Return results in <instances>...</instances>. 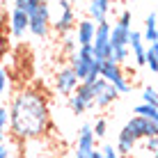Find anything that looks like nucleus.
Wrapping results in <instances>:
<instances>
[{"mask_svg": "<svg viewBox=\"0 0 158 158\" xmlns=\"http://www.w3.org/2000/svg\"><path fill=\"white\" fill-rule=\"evenodd\" d=\"M119 99V92L115 89V85L108 83L106 78H96L92 83V101H94V108L96 110H108Z\"/></svg>", "mask_w": 158, "mask_h": 158, "instance_id": "5", "label": "nucleus"}, {"mask_svg": "<svg viewBox=\"0 0 158 158\" xmlns=\"http://www.w3.org/2000/svg\"><path fill=\"white\" fill-rule=\"evenodd\" d=\"M69 2H71V5H78V2H83V0H69Z\"/></svg>", "mask_w": 158, "mask_h": 158, "instance_id": "30", "label": "nucleus"}, {"mask_svg": "<svg viewBox=\"0 0 158 158\" xmlns=\"http://www.w3.org/2000/svg\"><path fill=\"white\" fill-rule=\"evenodd\" d=\"M110 12H112V0H89V5H87V14L94 23L106 21Z\"/></svg>", "mask_w": 158, "mask_h": 158, "instance_id": "14", "label": "nucleus"}, {"mask_svg": "<svg viewBox=\"0 0 158 158\" xmlns=\"http://www.w3.org/2000/svg\"><path fill=\"white\" fill-rule=\"evenodd\" d=\"M128 32L131 25H122V23L110 25V46H128Z\"/></svg>", "mask_w": 158, "mask_h": 158, "instance_id": "16", "label": "nucleus"}, {"mask_svg": "<svg viewBox=\"0 0 158 158\" xmlns=\"http://www.w3.org/2000/svg\"><path fill=\"white\" fill-rule=\"evenodd\" d=\"M133 115H140V117H147V119H156V122H158V106L142 101L140 106L133 108Z\"/></svg>", "mask_w": 158, "mask_h": 158, "instance_id": "19", "label": "nucleus"}, {"mask_svg": "<svg viewBox=\"0 0 158 158\" xmlns=\"http://www.w3.org/2000/svg\"><path fill=\"white\" fill-rule=\"evenodd\" d=\"M9 30H12L14 39H23V35L28 32V12L14 7L12 16H9Z\"/></svg>", "mask_w": 158, "mask_h": 158, "instance_id": "13", "label": "nucleus"}, {"mask_svg": "<svg viewBox=\"0 0 158 158\" xmlns=\"http://www.w3.org/2000/svg\"><path fill=\"white\" fill-rule=\"evenodd\" d=\"M76 12H73V5L69 2V0H60V16L55 21L51 19V28L57 32V35H69V32L73 30V25H76Z\"/></svg>", "mask_w": 158, "mask_h": 158, "instance_id": "9", "label": "nucleus"}, {"mask_svg": "<svg viewBox=\"0 0 158 158\" xmlns=\"http://www.w3.org/2000/svg\"><path fill=\"white\" fill-rule=\"evenodd\" d=\"M101 156H106V158H117V149L112 144H106V147H101Z\"/></svg>", "mask_w": 158, "mask_h": 158, "instance_id": "29", "label": "nucleus"}, {"mask_svg": "<svg viewBox=\"0 0 158 158\" xmlns=\"http://www.w3.org/2000/svg\"><path fill=\"white\" fill-rule=\"evenodd\" d=\"M44 2H51V0H44Z\"/></svg>", "mask_w": 158, "mask_h": 158, "instance_id": "31", "label": "nucleus"}, {"mask_svg": "<svg viewBox=\"0 0 158 158\" xmlns=\"http://www.w3.org/2000/svg\"><path fill=\"white\" fill-rule=\"evenodd\" d=\"M99 76H101V78H106L108 83L115 85V89L119 92V96H122V94H131V92H133V85H131V80L126 78V73H124V64L115 62V60H110V57L101 60Z\"/></svg>", "mask_w": 158, "mask_h": 158, "instance_id": "3", "label": "nucleus"}, {"mask_svg": "<svg viewBox=\"0 0 158 158\" xmlns=\"http://www.w3.org/2000/svg\"><path fill=\"white\" fill-rule=\"evenodd\" d=\"M131 2H133V0H131Z\"/></svg>", "mask_w": 158, "mask_h": 158, "instance_id": "32", "label": "nucleus"}, {"mask_svg": "<svg viewBox=\"0 0 158 158\" xmlns=\"http://www.w3.org/2000/svg\"><path fill=\"white\" fill-rule=\"evenodd\" d=\"M92 131H94L96 138H106V133H108V119L106 117H99V119H96V124H92Z\"/></svg>", "mask_w": 158, "mask_h": 158, "instance_id": "21", "label": "nucleus"}, {"mask_svg": "<svg viewBox=\"0 0 158 158\" xmlns=\"http://www.w3.org/2000/svg\"><path fill=\"white\" fill-rule=\"evenodd\" d=\"M76 156L78 158H101V149H96V135L92 131V124L80 126L78 142H76Z\"/></svg>", "mask_w": 158, "mask_h": 158, "instance_id": "7", "label": "nucleus"}, {"mask_svg": "<svg viewBox=\"0 0 158 158\" xmlns=\"http://www.w3.org/2000/svg\"><path fill=\"white\" fill-rule=\"evenodd\" d=\"M62 48H64V53H69V55H71L76 48H78V44H76V39H71V37L64 35V44H62Z\"/></svg>", "mask_w": 158, "mask_h": 158, "instance_id": "27", "label": "nucleus"}, {"mask_svg": "<svg viewBox=\"0 0 158 158\" xmlns=\"http://www.w3.org/2000/svg\"><path fill=\"white\" fill-rule=\"evenodd\" d=\"M7 122H9V112L7 106H0V140L7 135Z\"/></svg>", "mask_w": 158, "mask_h": 158, "instance_id": "24", "label": "nucleus"}, {"mask_svg": "<svg viewBox=\"0 0 158 158\" xmlns=\"http://www.w3.org/2000/svg\"><path fill=\"white\" fill-rule=\"evenodd\" d=\"M37 2H44V0H16L14 7H19V9H23V12H28V9H32Z\"/></svg>", "mask_w": 158, "mask_h": 158, "instance_id": "26", "label": "nucleus"}, {"mask_svg": "<svg viewBox=\"0 0 158 158\" xmlns=\"http://www.w3.org/2000/svg\"><path fill=\"white\" fill-rule=\"evenodd\" d=\"M126 128L135 135L138 142L144 140V138H149V135H158V122L156 119H147V117H140V115L131 117L126 122Z\"/></svg>", "mask_w": 158, "mask_h": 158, "instance_id": "10", "label": "nucleus"}, {"mask_svg": "<svg viewBox=\"0 0 158 158\" xmlns=\"http://www.w3.org/2000/svg\"><path fill=\"white\" fill-rule=\"evenodd\" d=\"M78 83H80V80H78V76H76V71L71 67H62V69L55 71V89L62 96H69Z\"/></svg>", "mask_w": 158, "mask_h": 158, "instance_id": "11", "label": "nucleus"}, {"mask_svg": "<svg viewBox=\"0 0 158 158\" xmlns=\"http://www.w3.org/2000/svg\"><path fill=\"white\" fill-rule=\"evenodd\" d=\"M135 147H138V140H135V135L131 133V131L124 126L122 131H119V135H117V154L119 156H128V154H133L135 151Z\"/></svg>", "mask_w": 158, "mask_h": 158, "instance_id": "15", "label": "nucleus"}, {"mask_svg": "<svg viewBox=\"0 0 158 158\" xmlns=\"http://www.w3.org/2000/svg\"><path fill=\"white\" fill-rule=\"evenodd\" d=\"M7 112H9L7 131L19 142L46 138L53 128V115H51L48 96L44 89H39L35 85L16 89L7 106Z\"/></svg>", "mask_w": 158, "mask_h": 158, "instance_id": "1", "label": "nucleus"}, {"mask_svg": "<svg viewBox=\"0 0 158 158\" xmlns=\"http://www.w3.org/2000/svg\"><path fill=\"white\" fill-rule=\"evenodd\" d=\"M69 67L76 71L78 80L94 83V80L99 78L101 60L94 57V53H92V44H85V46H78L71 55H69Z\"/></svg>", "mask_w": 158, "mask_h": 158, "instance_id": "2", "label": "nucleus"}, {"mask_svg": "<svg viewBox=\"0 0 158 158\" xmlns=\"http://www.w3.org/2000/svg\"><path fill=\"white\" fill-rule=\"evenodd\" d=\"M28 32L37 39L51 32V7L48 2H37L32 9H28Z\"/></svg>", "mask_w": 158, "mask_h": 158, "instance_id": "4", "label": "nucleus"}, {"mask_svg": "<svg viewBox=\"0 0 158 158\" xmlns=\"http://www.w3.org/2000/svg\"><path fill=\"white\" fill-rule=\"evenodd\" d=\"M7 48H9V39H7V35H5V32L0 30V60L5 57V53H7Z\"/></svg>", "mask_w": 158, "mask_h": 158, "instance_id": "28", "label": "nucleus"}, {"mask_svg": "<svg viewBox=\"0 0 158 158\" xmlns=\"http://www.w3.org/2000/svg\"><path fill=\"white\" fill-rule=\"evenodd\" d=\"M154 2H156V0H154Z\"/></svg>", "mask_w": 158, "mask_h": 158, "instance_id": "33", "label": "nucleus"}, {"mask_svg": "<svg viewBox=\"0 0 158 158\" xmlns=\"http://www.w3.org/2000/svg\"><path fill=\"white\" fill-rule=\"evenodd\" d=\"M144 151H147V154H151V156L158 151V135H149V138H144Z\"/></svg>", "mask_w": 158, "mask_h": 158, "instance_id": "25", "label": "nucleus"}, {"mask_svg": "<svg viewBox=\"0 0 158 158\" xmlns=\"http://www.w3.org/2000/svg\"><path fill=\"white\" fill-rule=\"evenodd\" d=\"M110 60H115L119 64H126L131 60V48L128 46H110Z\"/></svg>", "mask_w": 158, "mask_h": 158, "instance_id": "20", "label": "nucleus"}, {"mask_svg": "<svg viewBox=\"0 0 158 158\" xmlns=\"http://www.w3.org/2000/svg\"><path fill=\"white\" fill-rule=\"evenodd\" d=\"M92 108H94V101H92V83L80 80L73 87V92L69 94V110L73 115H85Z\"/></svg>", "mask_w": 158, "mask_h": 158, "instance_id": "6", "label": "nucleus"}, {"mask_svg": "<svg viewBox=\"0 0 158 158\" xmlns=\"http://www.w3.org/2000/svg\"><path fill=\"white\" fill-rule=\"evenodd\" d=\"M144 67H149L151 73L158 71V41L149 44V46L144 48Z\"/></svg>", "mask_w": 158, "mask_h": 158, "instance_id": "18", "label": "nucleus"}, {"mask_svg": "<svg viewBox=\"0 0 158 158\" xmlns=\"http://www.w3.org/2000/svg\"><path fill=\"white\" fill-rule=\"evenodd\" d=\"M7 92H9V73L5 67H0V99H5Z\"/></svg>", "mask_w": 158, "mask_h": 158, "instance_id": "23", "label": "nucleus"}, {"mask_svg": "<svg viewBox=\"0 0 158 158\" xmlns=\"http://www.w3.org/2000/svg\"><path fill=\"white\" fill-rule=\"evenodd\" d=\"M140 35H142V41H149V44L158 41V32H156V12H151V14L144 19V32H140Z\"/></svg>", "mask_w": 158, "mask_h": 158, "instance_id": "17", "label": "nucleus"}, {"mask_svg": "<svg viewBox=\"0 0 158 158\" xmlns=\"http://www.w3.org/2000/svg\"><path fill=\"white\" fill-rule=\"evenodd\" d=\"M142 101H144V103H154V106H158V92H156V87H151V85L144 87V89H142Z\"/></svg>", "mask_w": 158, "mask_h": 158, "instance_id": "22", "label": "nucleus"}, {"mask_svg": "<svg viewBox=\"0 0 158 158\" xmlns=\"http://www.w3.org/2000/svg\"><path fill=\"white\" fill-rule=\"evenodd\" d=\"M73 30H76V44H78V46H85V44H92V39H94L96 23L87 16L83 21H76Z\"/></svg>", "mask_w": 158, "mask_h": 158, "instance_id": "12", "label": "nucleus"}, {"mask_svg": "<svg viewBox=\"0 0 158 158\" xmlns=\"http://www.w3.org/2000/svg\"><path fill=\"white\" fill-rule=\"evenodd\" d=\"M92 53L96 60H106L110 55V23H108V19L96 23L94 39H92Z\"/></svg>", "mask_w": 158, "mask_h": 158, "instance_id": "8", "label": "nucleus"}]
</instances>
